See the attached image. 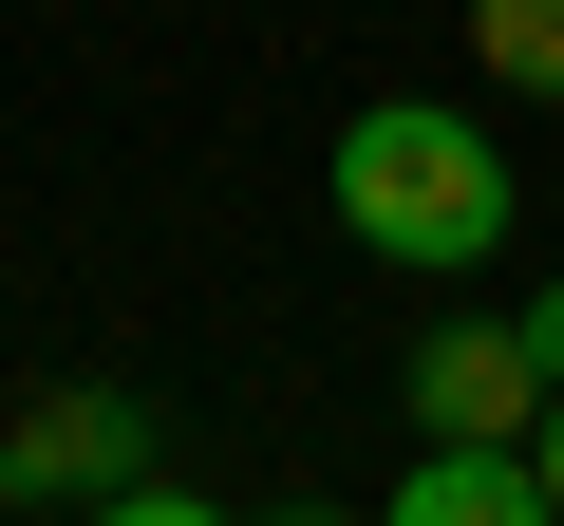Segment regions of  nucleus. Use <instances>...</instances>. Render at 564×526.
<instances>
[{
    "label": "nucleus",
    "instance_id": "obj_1",
    "mask_svg": "<svg viewBox=\"0 0 564 526\" xmlns=\"http://www.w3.org/2000/svg\"><path fill=\"white\" fill-rule=\"evenodd\" d=\"M321 188H339V226H358L377 263H414V283H452V263L508 244V151H489L452 95H377V113H339Z\"/></svg>",
    "mask_w": 564,
    "mask_h": 526
},
{
    "label": "nucleus",
    "instance_id": "obj_2",
    "mask_svg": "<svg viewBox=\"0 0 564 526\" xmlns=\"http://www.w3.org/2000/svg\"><path fill=\"white\" fill-rule=\"evenodd\" d=\"M132 489H151V414L132 395L57 376V395L0 414V507H132Z\"/></svg>",
    "mask_w": 564,
    "mask_h": 526
},
{
    "label": "nucleus",
    "instance_id": "obj_3",
    "mask_svg": "<svg viewBox=\"0 0 564 526\" xmlns=\"http://www.w3.org/2000/svg\"><path fill=\"white\" fill-rule=\"evenodd\" d=\"M545 414V358L508 320H433L414 339V432H527Z\"/></svg>",
    "mask_w": 564,
    "mask_h": 526
},
{
    "label": "nucleus",
    "instance_id": "obj_4",
    "mask_svg": "<svg viewBox=\"0 0 564 526\" xmlns=\"http://www.w3.org/2000/svg\"><path fill=\"white\" fill-rule=\"evenodd\" d=\"M395 526H545V451L527 432H433L395 470Z\"/></svg>",
    "mask_w": 564,
    "mask_h": 526
},
{
    "label": "nucleus",
    "instance_id": "obj_5",
    "mask_svg": "<svg viewBox=\"0 0 564 526\" xmlns=\"http://www.w3.org/2000/svg\"><path fill=\"white\" fill-rule=\"evenodd\" d=\"M470 57L508 95H564V0H470Z\"/></svg>",
    "mask_w": 564,
    "mask_h": 526
},
{
    "label": "nucleus",
    "instance_id": "obj_6",
    "mask_svg": "<svg viewBox=\"0 0 564 526\" xmlns=\"http://www.w3.org/2000/svg\"><path fill=\"white\" fill-rule=\"evenodd\" d=\"M508 339H527V358L564 376V283H527V302H508Z\"/></svg>",
    "mask_w": 564,
    "mask_h": 526
},
{
    "label": "nucleus",
    "instance_id": "obj_7",
    "mask_svg": "<svg viewBox=\"0 0 564 526\" xmlns=\"http://www.w3.org/2000/svg\"><path fill=\"white\" fill-rule=\"evenodd\" d=\"M527 451H545V526H564V376H545V414H527Z\"/></svg>",
    "mask_w": 564,
    "mask_h": 526
}]
</instances>
